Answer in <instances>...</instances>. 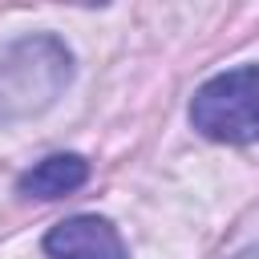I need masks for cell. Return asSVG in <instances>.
Wrapping results in <instances>:
<instances>
[{
    "mask_svg": "<svg viewBox=\"0 0 259 259\" xmlns=\"http://www.w3.org/2000/svg\"><path fill=\"white\" fill-rule=\"evenodd\" d=\"M73 77V53L65 40L36 32L0 49V125L32 117L57 101Z\"/></svg>",
    "mask_w": 259,
    "mask_h": 259,
    "instance_id": "cell-1",
    "label": "cell"
},
{
    "mask_svg": "<svg viewBox=\"0 0 259 259\" xmlns=\"http://www.w3.org/2000/svg\"><path fill=\"white\" fill-rule=\"evenodd\" d=\"M190 125L227 146L259 142V65H239L202 81L190 101Z\"/></svg>",
    "mask_w": 259,
    "mask_h": 259,
    "instance_id": "cell-2",
    "label": "cell"
},
{
    "mask_svg": "<svg viewBox=\"0 0 259 259\" xmlns=\"http://www.w3.org/2000/svg\"><path fill=\"white\" fill-rule=\"evenodd\" d=\"M49 259H125L117 227L101 214H73L45 235Z\"/></svg>",
    "mask_w": 259,
    "mask_h": 259,
    "instance_id": "cell-3",
    "label": "cell"
},
{
    "mask_svg": "<svg viewBox=\"0 0 259 259\" xmlns=\"http://www.w3.org/2000/svg\"><path fill=\"white\" fill-rule=\"evenodd\" d=\"M85 178H89V162L81 158V154H49L45 162H36L28 174H20V194L24 198H45V202H53V198H65V194H73L77 186H85Z\"/></svg>",
    "mask_w": 259,
    "mask_h": 259,
    "instance_id": "cell-4",
    "label": "cell"
},
{
    "mask_svg": "<svg viewBox=\"0 0 259 259\" xmlns=\"http://www.w3.org/2000/svg\"><path fill=\"white\" fill-rule=\"evenodd\" d=\"M239 259H259V247H255V251H243Z\"/></svg>",
    "mask_w": 259,
    "mask_h": 259,
    "instance_id": "cell-5",
    "label": "cell"
}]
</instances>
